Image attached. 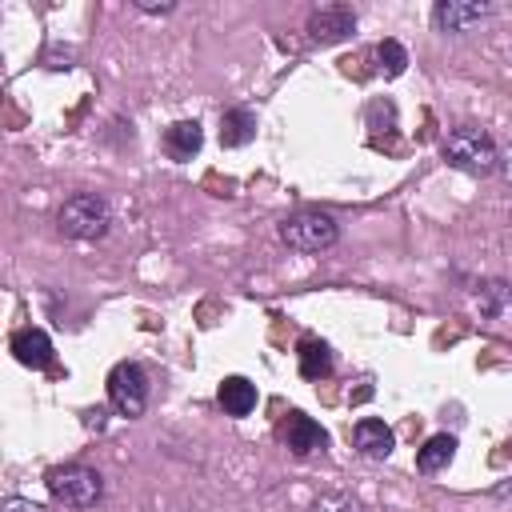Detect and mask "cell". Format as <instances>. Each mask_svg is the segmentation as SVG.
I'll list each match as a JSON object with an SVG mask.
<instances>
[{
  "label": "cell",
  "instance_id": "obj_13",
  "mask_svg": "<svg viewBox=\"0 0 512 512\" xmlns=\"http://www.w3.org/2000/svg\"><path fill=\"white\" fill-rule=\"evenodd\" d=\"M452 456H456V436L452 432H436L416 448V472L420 476H436V472H444L452 464Z\"/></svg>",
  "mask_w": 512,
  "mask_h": 512
},
{
  "label": "cell",
  "instance_id": "obj_14",
  "mask_svg": "<svg viewBox=\"0 0 512 512\" xmlns=\"http://www.w3.org/2000/svg\"><path fill=\"white\" fill-rule=\"evenodd\" d=\"M160 144H164V152L172 160H192L200 152V144H204V128L196 120H176V124L164 128V140Z\"/></svg>",
  "mask_w": 512,
  "mask_h": 512
},
{
  "label": "cell",
  "instance_id": "obj_17",
  "mask_svg": "<svg viewBox=\"0 0 512 512\" xmlns=\"http://www.w3.org/2000/svg\"><path fill=\"white\" fill-rule=\"evenodd\" d=\"M376 60H380V72L392 80V76H404V68H408V48L400 44V40H380L376 44Z\"/></svg>",
  "mask_w": 512,
  "mask_h": 512
},
{
  "label": "cell",
  "instance_id": "obj_5",
  "mask_svg": "<svg viewBox=\"0 0 512 512\" xmlns=\"http://www.w3.org/2000/svg\"><path fill=\"white\" fill-rule=\"evenodd\" d=\"M104 388H108V404H112L120 416H128V420L144 416L148 396H152V384H148L144 364H136V360H120V364H112Z\"/></svg>",
  "mask_w": 512,
  "mask_h": 512
},
{
  "label": "cell",
  "instance_id": "obj_11",
  "mask_svg": "<svg viewBox=\"0 0 512 512\" xmlns=\"http://www.w3.org/2000/svg\"><path fill=\"white\" fill-rule=\"evenodd\" d=\"M296 364H300V376H304V380H328L332 368H336V356H332L328 340H320V336H300V340H296Z\"/></svg>",
  "mask_w": 512,
  "mask_h": 512
},
{
  "label": "cell",
  "instance_id": "obj_2",
  "mask_svg": "<svg viewBox=\"0 0 512 512\" xmlns=\"http://www.w3.org/2000/svg\"><path fill=\"white\" fill-rule=\"evenodd\" d=\"M44 488L64 508H96L104 496V476L80 460H68V464H52L44 472Z\"/></svg>",
  "mask_w": 512,
  "mask_h": 512
},
{
  "label": "cell",
  "instance_id": "obj_7",
  "mask_svg": "<svg viewBox=\"0 0 512 512\" xmlns=\"http://www.w3.org/2000/svg\"><path fill=\"white\" fill-rule=\"evenodd\" d=\"M280 440H284V448H288L292 456H300V460L328 448V432H324L312 416H304V412H296V408L280 420Z\"/></svg>",
  "mask_w": 512,
  "mask_h": 512
},
{
  "label": "cell",
  "instance_id": "obj_3",
  "mask_svg": "<svg viewBox=\"0 0 512 512\" xmlns=\"http://www.w3.org/2000/svg\"><path fill=\"white\" fill-rule=\"evenodd\" d=\"M276 236L292 248V252H304V256H320L328 252L336 240H340V224L320 212V208H300V212H288L280 224H276Z\"/></svg>",
  "mask_w": 512,
  "mask_h": 512
},
{
  "label": "cell",
  "instance_id": "obj_15",
  "mask_svg": "<svg viewBox=\"0 0 512 512\" xmlns=\"http://www.w3.org/2000/svg\"><path fill=\"white\" fill-rule=\"evenodd\" d=\"M256 136V112L252 108H224L220 112V144L224 148H244Z\"/></svg>",
  "mask_w": 512,
  "mask_h": 512
},
{
  "label": "cell",
  "instance_id": "obj_12",
  "mask_svg": "<svg viewBox=\"0 0 512 512\" xmlns=\"http://www.w3.org/2000/svg\"><path fill=\"white\" fill-rule=\"evenodd\" d=\"M216 400H220L224 416L244 420V416L256 408V384H252L248 376H224L220 388H216Z\"/></svg>",
  "mask_w": 512,
  "mask_h": 512
},
{
  "label": "cell",
  "instance_id": "obj_16",
  "mask_svg": "<svg viewBox=\"0 0 512 512\" xmlns=\"http://www.w3.org/2000/svg\"><path fill=\"white\" fill-rule=\"evenodd\" d=\"M476 304H480L484 316H500L504 308H512V288L504 280H488V284H480Z\"/></svg>",
  "mask_w": 512,
  "mask_h": 512
},
{
  "label": "cell",
  "instance_id": "obj_20",
  "mask_svg": "<svg viewBox=\"0 0 512 512\" xmlns=\"http://www.w3.org/2000/svg\"><path fill=\"white\" fill-rule=\"evenodd\" d=\"M500 164H504V176H508V184H512V148L500 152Z\"/></svg>",
  "mask_w": 512,
  "mask_h": 512
},
{
  "label": "cell",
  "instance_id": "obj_8",
  "mask_svg": "<svg viewBox=\"0 0 512 512\" xmlns=\"http://www.w3.org/2000/svg\"><path fill=\"white\" fill-rule=\"evenodd\" d=\"M356 32V12L348 4H324L308 16V40L312 44H340Z\"/></svg>",
  "mask_w": 512,
  "mask_h": 512
},
{
  "label": "cell",
  "instance_id": "obj_4",
  "mask_svg": "<svg viewBox=\"0 0 512 512\" xmlns=\"http://www.w3.org/2000/svg\"><path fill=\"white\" fill-rule=\"evenodd\" d=\"M56 228L68 240H100L112 228V208L100 192H72L56 208Z\"/></svg>",
  "mask_w": 512,
  "mask_h": 512
},
{
  "label": "cell",
  "instance_id": "obj_19",
  "mask_svg": "<svg viewBox=\"0 0 512 512\" xmlns=\"http://www.w3.org/2000/svg\"><path fill=\"white\" fill-rule=\"evenodd\" d=\"M136 8H140V12H152V16H168L176 4H148V0H136Z\"/></svg>",
  "mask_w": 512,
  "mask_h": 512
},
{
  "label": "cell",
  "instance_id": "obj_9",
  "mask_svg": "<svg viewBox=\"0 0 512 512\" xmlns=\"http://www.w3.org/2000/svg\"><path fill=\"white\" fill-rule=\"evenodd\" d=\"M8 348H12V356L24 364V368H32V372H44L48 364H52V356H56V348H52V336L44 332V328H16L12 332V340H8Z\"/></svg>",
  "mask_w": 512,
  "mask_h": 512
},
{
  "label": "cell",
  "instance_id": "obj_6",
  "mask_svg": "<svg viewBox=\"0 0 512 512\" xmlns=\"http://www.w3.org/2000/svg\"><path fill=\"white\" fill-rule=\"evenodd\" d=\"M488 16H492V4H476V0L472 4L468 0H436L432 4V24L444 36H464Z\"/></svg>",
  "mask_w": 512,
  "mask_h": 512
},
{
  "label": "cell",
  "instance_id": "obj_1",
  "mask_svg": "<svg viewBox=\"0 0 512 512\" xmlns=\"http://www.w3.org/2000/svg\"><path fill=\"white\" fill-rule=\"evenodd\" d=\"M440 156L448 160V168H456L464 176H492L500 168V148H496L492 132L480 128V124L448 128V136L440 144Z\"/></svg>",
  "mask_w": 512,
  "mask_h": 512
},
{
  "label": "cell",
  "instance_id": "obj_21",
  "mask_svg": "<svg viewBox=\"0 0 512 512\" xmlns=\"http://www.w3.org/2000/svg\"><path fill=\"white\" fill-rule=\"evenodd\" d=\"M496 496L500 500H512V484H496Z\"/></svg>",
  "mask_w": 512,
  "mask_h": 512
},
{
  "label": "cell",
  "instance_id": "obj_10",
  "mask_svg": "<svg viewBox=\"0 0 512 512\" xmlns=\"http://www.w3.org/2000/svg\"><path fill=\"white\" fill-rule=\"evenodd\" d=\"M352 448L360 456H368V460H388L392 448H396V432L376 416H360L352 424Z\"/></svg>",
  "mask_w": 512,
  "mask_h": 512
},
{
  "label": "cell",
  "instance_id": "obj_18",
  "mask_svg": "<svg viewBox=\"0 0 512 512\" xmlns=\"http://www.w3.org/2000/svg\"><path fill=\"white\" fill-rule=\"evenodd\" d=\"M0 512H52V508L40 504V500H28V496H4L0 500Z\"/></svg>",
  "mask_w": 512,
  "mask_h": 512
}]
</instances>
